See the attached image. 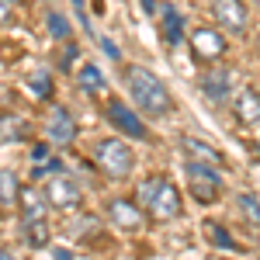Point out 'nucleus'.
<instances>
[{
  "label": "nucleus",
  "mask_w": 260,
  "mask_h": 260,
  "mask_svg": "<svg viewBox=\"0 0 260 260\" xmlns=\"http://www.w3.org/2000/svg\"><path fill=\"white\" fill-rule=\"evenodd\" d=\"M125 87H128V94L139 104L142 115L163 118V115L174 111V98H170V90L163 87V80L153 70H146V66H128V70H125Z\"/></svg>",
  "instance_id": "nucleus-1"
},
{
  "label": "nucleus",
  "mask_w": 260,
  "mask_h": 260,
  "mask_svg": "<svg viewBox=\"0 0 260 260\" xmlns=\"http://www.w3.org/2000/svg\"><path fill=\"white\" fill-rule=\"evenodd\" d=\"M136 201L153 219H177L180 215V194L170 184V177H163V174H153V177L142 180L139 191H136Z\"/></svg>",
  "instance_id": "nucleus-2"
},
{
  "label": "nucleus",
  "mask_w": 260,
  "mask_h": 260,
  "mask_svg": "<svg viewBox=\"0 0 260 260\" xmlns=\"http://www.w3.org/2000/svg\"><path fill=\"white\" fill-rule=\"evenodd\" d=\"M94 163H98L111 180H121V177H128V174H132L136 156H132V146H128L125 139L108 136V139H101L98 146H94Z\"/></svg>",
  "instance_id": "nucleus-3"
},
{
  "label": "nucleus",
  "mask_w": 260,
  "mask_h": 260,
  "mask_svg": "<svg viewBox=\"0 0 260 260\" xmlns=\"http://www.w3.org/2000/svg\"><path fill=\"white\" fill-rule=\"evenodd\" d=\"M42 194L49 201V208H56V212H77L83 205V191L77 180L62 177V174H52V177L45 180V187H42Z\"/></svg>",
  "instance_id": "nucleus-4"
},
{
  "label": "nucleus",
  "mask_w": 260,
  "mask_h": 260,
  "mask_svg": "<svg viewBox=\"0 0 260 260\" xmlns=\"http://www.w3.org/2000/svg\"><path fill=\"white\" fill-rule=\"evenodd\" d=\"M187 191H191V198L201 201V205H215V201L222 198V177L212 167H201V163L187 160Z\"/></svg>",
  "instance_id": "nucleus-5"
},
{
  "label": "nucleus",
  "mask_w": 260,
  "mask_h": 260,
  "mask_svg": "<svg viewBox=\"0 0 260 260\" xmlns=\"http://www.w3.org/2000/svg\"><path fill=\"white\" fill-rule=\"evenodd\" d=\"M108 121H111V128H118L121 136H128V139H139V142H146L149 139V128L139 121V115L125 104V101H108Z\"/></svg>",
  "instance_id": "nucleus-6"
},
{
  "label": "nucleus",
  "mask_w": 260,
  "mask_h": 260,
  "mask_svg": "<svg viewBox=\"0 0 260 260\" xmlns=\"http://www.w3.org/2000/svg\"><path fill=\"white\" fill-rule=\"evenodd\" d=\"M225 39H222V31L215 28H194L191 31V56L198 62H215L225 56Z\"/></svg>",
  "instance_id": "nucleus-7"
},
{
  "label": "nucleus",
  "mask_w": 260,
  "mask_h": 260,
  "mask_svg": "<svg viewBox=\"0 0 260 260\" xmlns=\"http://www.w3.org/2000/svg\"><path fill=\"white\" fill-rule=\"evenodd\" d=\"M108 219L115 222L118 229H125V233H139L142 225H146V208H142L139 201L115 198L108 205Z\"/></svg>",
  "instance_id": "nucleus-8"
},
{
  "label": "nucleus",
  "mask_w": 260,
  "mask_h": 260,
  "mask_svg": "<svg viewBox=\"0 0 260 260\" xmlns=\"http://www.w3.org/2000/svg\"><path fill=\"white\" fill-rule=\"evenodd\" d=\"M212 18L219 21L225 31H233V35H243L246 24H250L243 0H212Z\"/></svg>",
  "instance_id": "nucleus-9"
},
{
  "label": "nucleus",
  "mask_w": 260,
  "mask_h": 260,
  "mask_svg": "<svg viewBox=\"0 0 260 260\" xmlns=\"http://www.w3.org/2000/svg\"><path fill=\"white\" fill-rule=\"evenodd\" d=\"M45 136H49V142H56V146H70V142L77 139V121H73V115H70L62 104H56V108L49 111Z\"/></svg>",
  "instance_id": "nucleus-10"
},
{
  "label": "nucleus",
  "mask_w": 260,
  "mask_h": 260,
  "mask_svg": "<svg viewBox=\"0 0 260 260\" xmlns=\"http://www.w3.org/2000/svg\"><path fill=\"white\" fill-rule=\"evenodd\" d=\"M233 104V118L240 121V125H257L260 121V94L253 87H246L236 94V101H229Z\"/></svg>",
  "instance_id": "nucleus-11"
},
{
  "label": "nucleus",
  "mask_w": 260,
  "mask_h": 260,
  "mask_svg": "<svg viewBox=\"0 0 260 260\" xmlns=\"http://www.w3.org/2000/svg\"><path fill=\"white\" fill-rule=\"evenodd\" d=\"M198 87H201V94L212 101V104H222V101L229 98V87H233V73H229V70H215V73H205Z\"/></svg>",
  "instance_id": "nucleus-12"
},
{
  "label": "nucleus",
  "mask_w": 260,
  "mask_h": 260,
  "mask_svg": "<svg viewBox=\"0 0 260 260\" xmlns=\"http://www.w3.org/2000/svg\"><path fill=\"white\" fill-rule=\"evenodd\" d=\"M18 201H21V208H24V212H21L24 222H45L49 219V201H45L42 191H35V187H21Z\"/></svg>",
  "instance_id": "nucleus-13"
},
{
  "label": "nucleus",
  "mask_w": 260,
  "mask_h": 260,
  "mask_svg": "<svg viewBox=\"0 0 260 260\" xmlns=\"http://www.w3.org/2000/svg\"><path fill=\"white\" fill-rule=\"evenodd\" d=\"M184 146V153L191 156V163H201V167H212V170H219L222 167V153L215 149V146H208V142H201V139H187L180 142Z\"/></svg>",
  "instance_id": "nucleus-14"
},
{
  "label": "nucleus",
  "mask_w": 260,
  "mask_h": 260,
  "mask_svg": "<svg viewBox=\"0 0 260 260\" xmlns=\"http://www.w3.org/2000/svg\"><path fill=\"white\" fill-rule=\"evenodd\" d=\"M163 39H167V45L174 49V45H180V39H184V18L177 14V7H163Z\"/></svg>",
  "instance_id": "nucleus-15"
},
{
  "label": "nucleus",
  "mask_w": 260,
  "mask_h": 260,
  "mask_svg": "<svg viewBox=\"0 0 260 260\" xmlns=\"http://www.w3.org/2000/svg\"><path fill=\"white\" fill-rule=\"evenodd\" d=\"M28 139V121L18 115H0V142H21Z\"/></svg>",
  "instance_id": "nucleus-16"
},
{
  "label": "nucleus",
  "mask_w": 260,
  "mask_h": 260,
  "mask_svg": "<svg viewBox=\"0 0 260 260\" xmlns=\"http://www.w3.org/2000/svg\"><path fill=\"white\" fill-rule=\"evenodd\" d=\"M77 83H80L83 94H101L104 90V73H101L94 62H83L80 73H77Z\"/></svg>",
  "instance_id": "nucleus-17"
},
{
  "label": "nucleus",
  "mask_w": 260,
  "mask_h": 260,
  "mask_svg": "<svg viewBox=\"0 0 260 260\" xmlns=\"http://www.w3.org/2000/svg\"><path fill=\"white\" fill-rule=\"evenodd\" d=\"M201 229H205V236H208V243H212V246H219V250H236V243H233V236H229V233H225V229H222L219 222H205V225H201Z\"/></svg>",
  "instance_id": "nucleus-18"
},
{
  "label": "nucleus",
  "mask_w": 260,
  "mask_h": 260,
  "mask_svg": "<svg viewBox=\"0 0 260 260\" xmlns=\"http://www.w3.org/2000/svg\"><path fill=\"white\" fill-rule=\"evenodd\" d=\"M21 194V187H18V177L11 174V170H0V205L7 208V205H14Z\"/></svg>",
  "instance_id": "nucleus-19"
},
{
  "label": "nucleus",
  "mask_w": 260,
  "mask_h": 260,
  "mask_svg": "<svg viewBox=\"0 0 260 260\" xmlns=\"http://www.w3.org/2000/svg\"><path fill=\"white\" fill-rule=\"evenodd\" d=\"M24 243H31L35 250H42L49 243V219L45 222H24Z\"/></svg>",
  "instance_id": "nucleus-20"
},
{
  "label": "nucleus",
  "mask_w": 260,
  "mask_h": 260,
  "mask_svg": "<svg viewBox=\"0 0 260 260\" xmlns=\"http://www.w3.org/2000/svg\"><path fill=\"white\" fill-rule=\"evenodd\" d=\"M28 90H31L39 101H49V94H52V77H49L45 70L31 73V77H28Z\"/></svg>",
  "instance_id": "nucleus-21"
},
{
  "label": "nucleus",
  "mask_w": 260,
  "mask_h": 260,
  "mask_svg": "<svg viewBox=\"0 0 260 260\" xmlns=\"http://www.w3.org/2000/svg\"><path fill=\"white\" fill-rule=\"evenodd\" d=\"M236 205H240L243 219H250L253 225H260V198H257V194H250V191H243L240 198H236Z\"/></svg>",
  "instance_id": "nucleus-22"
},
{
  "label": "nucleus",
  "mask_w": 260,
  "mask_h": 260,
  "mask_svg": "<svg viewBox=\"0 0 260 260\" xmlns=\"http://www.w3.org/2000/svg\"><path fill=\"white\" fill-rule=\"evenodd\" d=\"M45 24H49V31H52L56 39H70V24H66V18H62L59 11H49V14H45Z\"/></svg>",
  "instance_id": "nucleus-23"
},
{
  "label": "nucleus",
  "mask_w": 260,
  "mask_h": 260,
  "mask_svg": "<svg viewBox=\"0 0 260 260\" xmlns=\"http://www.w3.org/2000/svg\"><path fill=\"white\" fill-rule=\"evenodd\" d=\"M52 160V156H49V146H31V163H35V167H45V163Z\"/></svg>",
  "instance_id": "nucleus-24"
},
{
  "label": "nucleus",
  "mask_w": 260,
  "mask_h": 260,
  "mask_svg": "<svg viewBox=\"0 0 260 260\" xmlns=\"http://www.w3.org/2000/svg\"><path fill=\"white\" fill-rule=\"evenodd\" d=\"M101 49H104V56H111V59H121L118 45H115V42H111V39H104V42H101Z\"/></svg>",
  "instance_id": "nucleus-25"
},
{
  "label": "nucleus",
  "mask_w": 260,
  "mask_h": 260,
  "mask_svg": "<svg viewBox=\"0 0 260 260\" xmlns=\"http://www.w3.org/2000/svg\"><path fill=\"white\" fill-rule=\"evenodd\" d=\"M70 4H73V7H77V14H80L83 28H87V31H90V24H87V14H83V0H70Z\"/></svg>",
  "instance_id": "nucleus-26"
},
{
  "label": "nucleus",
  "mask_w": 260,
  "mask_h": 260,
  "mask_svg": "<svg viewBox=\"0 0 260 260\" xmlns=\"http://www.w3.org/2000/svg\"><path fill=\"white\" fill-rule=\"evenodd\" d=\"M52 260H73V253L62 250V246H56V250H52Z\"/></svg>",
  "instance_id": "nucleus-27"
},
{
  "label": "nucleus",
  "mask_w": 260,
  "mask_h": 260,
  "mask_svg": "<svg viewBox=\"0 0 260 260\" xmlns=\"http://www.w3.org/2000/svg\"><path fill=\"white\" fill-rule=\"evenodd\" d=\"M142 7H146V14H153L156 11V0H142Z\"/></svg>",
  "instance_id": "nucleus-28"
},
{
  "label": "nucleus",
  "mask_w": 260,
  "mask_h": 260,
  "mask_svg": "<svg viewBox=\"0 0 260 260\" xmlns=\"http://www.w3.org/2000/svg\"><path fill=\"white\" fill-rule=\"evenodd\" d=\"M0 260H18V257H14L11 250H0Z\"/></svg>",
  "instance_id": "nucleus-29"
},
{
  "label": "nucleus",
  "mask_w": 260,
  "mask_h": 260,
  "mask_svg": "<svg viewBox=\"0 0 260 260\" xmlns=\"http://www.w3.org/2000/svg\"><path fill=\"white\" fill-rule=\"evenodd\" d=\"M257 4H260V0H257Z\"/></svg>",
  "instance_id": "nucleus-30"
}]
</instances>
